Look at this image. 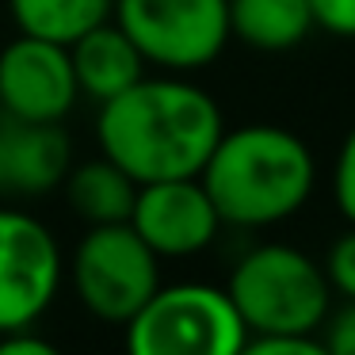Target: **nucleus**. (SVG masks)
<instances>
[{"label":"nucleus","instance_id":"obj_1","mask_svg":"<svg viewBox=\"0 0 355 355\" xmlns=\"http://www.w3.org/2000/svg\"><path fill=\"white\" fill-rule=\"evenodd\" d=\"M225 123L207 88L184 77H141L96 111V141L134 184L199 176Z\"/></svg>","mask_w":355,"mask_h":355},{"label":"nucleus","instance_id":"obj_2","mask_svg":"<svg viewBox=\"0 0 355 355\" xmlns=\"http://www.w3.org/2000/svg\"><path fill=\"white\" fill-rule=\"evenodd\" d=\"M222 225L268 230L294 218L317 187L309 146L286 126L248 123L222 130L199 172Z\"/></svg>","mask_w":355,"mask_h":355},{"label":"nucleus","instance_id":"obj_3","mask_svg":"<svg viewBox=\"0 0 355 355\" xmlns=\"http://www.w3.org/2000/svg\"><path fill=\"white\" fill-rule=\"evenodd\" d=\"M230 291L248 336L260 332H321L332 309L324 268L294 245H256L233 263Z\"/></svg>","mask_w":355,"mask_h":355},{"label":"nucleus","instance_id":"obj_4","mask_svg":"<svg viewBox=\"0 0 355 355\" xmlns=\"http://www.w3.org/2000/svg\"><path fill=\"white\" fill-rule=\"evenodd\" d=\"M123 329L134 355H237L248 340L230 291L195 279L161 283Z\"/></svg>","mask_w":355,"mask_h":355},{"label":"nucleus","instance_id":"obj_5","mask_svg":"<svg viewBox=\"0 0 355 355\" xmlns=\"http://www.w3.org/2000/svg\"><path fill=\"white\" fill-rule=\"evenodd\" d=\"M77 302L107 324H126L161 286V256L134 233L130 222L88 225L69 256Z\"/></svg>","mask_w":355,"mask_h":355},{"label":"nucleus","instance_id":"obj_6","mask_svg":"<svg viewBox=\"0 0 355 355\" xmlns=\"http://www.w3.org/2000/svg\"><path fill=\"white\" fill-rule=\"evenodd\" d=\"M115 19L146 65L195 73L218 62L230 35V0H115Z\"/></svg>","mask_w":355,"mask_h":355},{"label":"nucleus","instance_id":"obj_7","mask_svg":"<svg viewBox=\"0 0 355 355\" xmlns=\"http://www.w3.org/2000/svg\"><path fill=\"white\" fill-rule=\"evenodd\" d=\"M65 260L46 222L0 207V332L35 324L62 291Z\"/></svg>","mask_w":355,"mask_h":355},{"label":"nucleus","instance_id":"obj_8","mask_svg":"<svg viewBox=\"0 0 355 355\" xmlns=\"http://www.w3.org/2000/svg\"><path fill=\"white\" fill-rule=\"evenodd\" d=\"M80 100L69 46L16 35L0 50V115L24 123H65Z\"/></svg>","mask_w":355,"mask_h":355},{"label":"nucleus","instance_id":"obj_9","mask_svg":"<svg viewBox=\"0 0 355 355\" xmlns=\"http://www.w3.org/2000/svg\"><path fill=\"white\" fill-rule=\"evenodd\" d=\"M130 225L161 260H187L218 241L222 214L199 176H176L138 184Z\"/></svg>","mask_w":355,"mask_h":355},{"label":"nucleus","instance_id":"obj_10","mask_svg":"<svg viewBox=\"0 0 355 355\" xmlns=\"http://www.w3.org/2000/svg\"><path fill=\"white\" fill-rule=\"evenodd\" d=\"M73 146L62 123H24L0 115V187L12 195H46L62 187Z\"/></svg>","mask_w":355,"mask_h":355},{"label":"nucleus","instance_id":"obj_11","mask_svg":"<svg viewBox=\"0 0 355 355\" xmlns=\"http://www.w3.org/2000/svg\"><path fill=\"white\" fill-rule=\"evenodd\" d=\"M69 58H73V73H77L80 96H88L96 103L126 92L149 69L146 58L138 54V46L126 39V31L115 19H107V24L92 27L88 35H80L69 46Z\"/></svg>","mask_w":355,"mask_h":355},{"label":"nucleus","instance_id":"obj_12","mask_svg":"<svg viewBox=\"0 0 355 355\" xmlns=\"http://www.w3.org/2000/svg\"><path fill=\"white\" fill-rule=\"evenodd\" d=\"M65 202L85 225H111V222H130L134 195L138 184L119 168L111 157H92V161L69 164L62 180Z\"/></svg>","mask_w":355,"mask_h":355},{"label":"nucleus","instance_id":"obj_13","mask_svg":"<svg viewBox=\"0 0 355 355\" xmlns=\"http://www.w3.org/2000/svg\"><path fill=\"white\" fill-rule=\"evenodd\" d=\"M313 31L309 0H230V35L260 54H286Z\"/></svg>","mask_w":355,"mask_h":355},{"label":"nucleus","instance_id":"obj_14","mask_svg":"<svg viewBox=\"0 0 355 355\" xmlns=\"http://www.w3.org/2000/svg\"><path fill=\"white\" fill-rule=\"evenodd\" d=\"M19 35L73 46L80 35L115 16V0H8Z\"/></svg>","mask_w":355,"mask_h":355},{"label":"nucleus","instance_id":"obj_15","mask_svg":"<svg viewBox=\"0 0 355 355\" xmlns=\"http://www.w3.org/2000/svg\"><path fill=\"white\" fill-rule=\"evenodd\" d=\"M321 268H324L332 294H340L344 302H355V225L329 245Z\"/></svg>","mask_w":355,"mask_h":355},{"label":"nucleus","instance_id":"obj_16","mask_svg":"<svg viewBox=\"0 0 355 355\" xmlns=\"http://www.w3.org/2000/svg\"><path fill=\"white\" fill-rule=\"evenodd\" d=\"M245 355H329L321 332H260L248 336Z\"/></svg>","mask_w":355,"mask_h":355},{"label":"nucleus","instance_id":"obj_17","mask_svg":"<svg viewBox=\"0 0 355 355\" xmlns=\"http://www.w3.org/2000/svg\"><path fill=\"white\" fill-rule=\"evenodd\" d=\"M332 199L347 225H355V126L340 141L336 164H332Z\"/></svg>","mask_w":355,"mask_h":355},{"label":"nucleus","instance_id":"obj_18","mask_svg":"<svg viewBox=\"0 0 355 355\" xmlns=\"http://www.w3.org/2000/svg\"><path fill=\"white\" fill-rule=\"evenodd\" d=\"M321 340H324V352L329 355H355V302H344V306L321 324Z\"/></svg>","mask_w":355,"mask_h":355},{"label":"nucleus","instance_id":"obj_19","mask_svg":"<svg viewBox=\"0 0 355 355\" xmlns=\"http://www.w3.org/2000/svg\"><path fill=\"white\" fill-rule=\"evenodd\" d=\"M313 27L336 35V39H355V0H309Z\"/></svg>","mask_w":355,"mask_h":355},{"label":"nucleus","instance_id":"obj_20","mask_svg":"<svg viewBox=\"0 0 355 355\" xmlns=\"http://www.w3.org/2000/svg\"><path fill=\"white\" fill-rule=\"evenodd\" d=\"M35 324H24V329H8L0 332V355H50L54 344L42 336H35Z\"/></svg>","mask_w":355,"mask_h":355}]
</instances>
